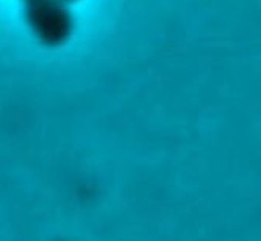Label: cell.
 I'll return each instance as SVG.
<instances>
[{"label":"cell","mask_w":261,"mask_h":241,"mask_svg":"<svg viewBox=\"0 0 261 241\" xmlns=\"http://www.w3.org/2000/svg\"><path fill=\"white\" fill-rule=\"evenodd\" d=\"M29 27L47 45L64 44L72 33V19L60 0H22Z\"/></svg>","instance_id":"obj_1"},{"label":"cell","mask_w":261,"mask_h":241,"mask_svg":"<svg viewBox=\"0 0 261 241\" xmlns=\"http://www.w3.org/2000/svg\"><path fill=\"white\" fill-rule=\"evenodd\" d=\"M61 4H70V2H75V0H60Z\"/></svg>","instance_id":"obj_2"}]
</instances>
